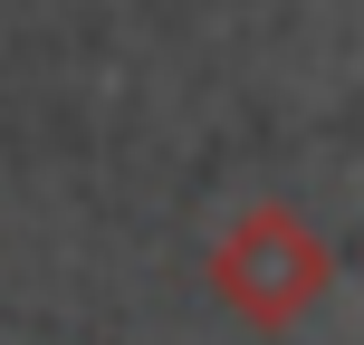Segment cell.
<instances>
[{
    "mask_svg": "<svg viewBox=\"0 0 364 345\" xmlns=\"http://www.w3.org/2000/svg\"><path fill=\"white\" fill-rule=\"evenodd\" d=\"M326 278H336L326 240H316L288 201H250V211L211 240V288H220V307H240L250 327H297V317L326 297Z\"/></svg>",
    "mask_w": 364,
    "mask_h": 345,
    "instance_id": "obj_1",
    "label": "cell"
}]
</instances>
